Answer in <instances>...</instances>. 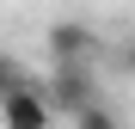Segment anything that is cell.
I'll list each match as a JSON object with an SVG mask.
<instances>
[{
  "label": "cell",
  "instance_id": "obj_4",
  "mask_svg": "<svg viewBox=\"0 0 135 129\" xmlns=\"http://www.w3.org/2000/svg\"><path fill=\"white\" fill-rule=\"evenodd\" d=\"M74 129H123V117L110 111L104 98H92V104H80V111H74Z\"/></svg>",
  "mask_w": 135,
  "mask_h": 129
},
{
  "label": "cell",
  "instance_id": "obj_1",
  "mask_svg": "<svg viewBox=\"0 0 135 129\" xmlns=\"http://www.w3.org/2000/svg\"><path fill=\"white\" fill-rule=\"evenodd\" d=\"M43 98H49V111H68V117H74L80 104H92V98H98L92 61H55V80L43 86Z\"/></svg>",
  "mask_w": 135,
  "mask_h": 129
},
{
  "label": "cell",
  "instance_id": "obj_2",
  "mask_svg": "<svg viewBox=\"0 0 135 129\" xmlns=\"http://www.w3.org/2000/svg\"><path fill=\"white\" fill-rule=\"evenodd\" d=\"M49 98H43V86L37 80H18L12 92H0V123L6 129H49Z\"/></svg>",
  "mask_w": 135,
  "mask_h": 129
},
{
  "label": "cell",
  "instance_id": "obj_5",
  "mask_svg": "<svg viewBox=\"0 0 135 129\" xmlns=\"http://www.w3.org/2000/svg\"><path fill=\"white\" fill-rule=\"evenodd\" d=\"M18 80H25V68H18V61H12L6 49H0V92H12V86H18Z\"/></svg>",
  "mask_w": 135,
  "mask_h": 129
},
{
  "label": "cell",
  "instance_id": "obj_3",
  "mask_svg": "<svg viewBox=\"0 0 135 129\" xmlns=\"http://www.w3.org/2000/svg\"><path fill=\"white\" fill-rule=\"evenodd\" d=\"M49 49H55V61H92L98 55V37L86 25H49Z\"/></svg>",
  "mask_w": 135,
  "mask_h": 129
}]
</instances>
